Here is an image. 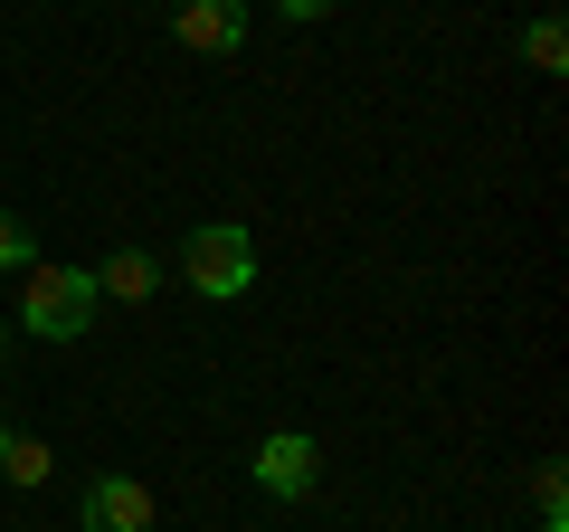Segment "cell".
<instances>
[{
    "label": "cell",
    "instance_id": "obj_1",
    "mask_svg": "<svg viewBox=\"0 0 569 532\" xmlns=\"http://www.w3.org/2000/svg\"><path fill=\"white\" fill-rule=\"evenodd\" d=\"M96 314H104V295H96L86 266H20V333H39V343H77Z\"/></svg>",
    "mask_w": 569,
    "mask_h": 532
},
{
    "label": "cell",
    "instance_id": "obj_2",
    "mask_svg": "<svg viewBox=\"0 0 569 532\" xmlns=\"http://www.w3.org/2000/svg\"><path fill=\"white\" fill-rule=\"evenodd\" d=\"M181 276H190V295L228 305V295L257 286V238H247V228H228V219L190 228V238H181Z\"/></svg>",
    "mask_w": 569,
    "mask_h": 532
},
{
    "label": "cell",
    "instance_id": "obj_3",
    "mask_svg": "<svg viewBox=\"0 0 569 532\" xmlns=\"http://www.w3.org/2000/svg\"><path fill=\"white\" fill-rule=\"evenodd\" d=\"M247 475H257L276 504H305V494L323 485V447H313V437H295V428H276L257 456H247Z\"/></svg>",
    "mask_w": 569,
    "mask_h": 532
},
{
    "label": "cell",
    "instance_id": "obj_4",
    "mask_svg": "<svg viewBox=\"0 0 569 532\" xmlns=\"http://www.w3.org/2000/svg\"><path fill=\"white\" fill-rule=\"evenodd\" d=\"M171 39L200 58H238L247 48V0H171Z\"/></svg>",
    "mask_w": 569,
    "mask_h": 532
},
{
    "label": "cell",
    "instance_id": "obj_5",
    "mask_svg": "<svg viewBox=\"0 0 569 532\" xmlns=\"http://www.w3.org/2000/svg\"><path fill=\"white\" fill-rule=\"evenodd\" d=\"M77 532H152V494L133 475H96L77 494Z\"/></svg>",
    "mask_w": 569,
    "mask_h": 532
},
{
    "label": "cell",
    "instance_id": "obj_6",
    "mask_svg": "<svg viewBox=\"0 0 569 532\" xmlns=\"http://www.w3.org/2000/svg\"><path fill=\"white\" fill-rule=\"evenodd\" d=\"M152 286H162V266L142 257V247H123V257H104V266H96V295H104V305H142Z\"/></svg>",
    "mask_w": 569,
    "mask_h": 532
},
{
    "label": "cell",
    "instance_id": "obj_7",
    "mask_svg": "<svg viewBox=\"0 0 569 532\" xmlns=\"http://www.w3.org/2000/svg\"><path fill=\"white\" fill-rule=\"evenodd\" d=\"M48 466H58V456H48L39 437H20V428H0V475H10V485H48Z\"/></svg>",
    "mask_w": 569,
    "mask_h": 532
},
{
    "label": "cell",
    "instance_id": "obj_8",
    "mask_svg": "<svg viewBox=\"0 0 569 532\" xmlns=\"http://www.w3.org/2000/svg\"><path fill=\"white\" fill-rule=\"evenodd\" d=\"M522 58L541 67V77H560V67H569V29H560V20H531V29H522Z\"/></svg>",
    "mask_w": 569,
    "mask_h": 532
},
{
    "label": "cell",
    "instance_id": "obj_9",
    "mask_svg": "<svg viewBox=\"0 0 569 532\" xmlns=\"http://www.w3.org/2000/svg\"><path fill=\"white\" fill-rule=\"evenodd\" d=\"M531 504H541V532H569V475L541 466V475H531Z\"/></svg>",
    "mask_w": 569,
    "mask_h": 532
},
{
    "label": "cell",
    "instance_id": "obj_10",
    "mask_svg": "<svg viewBox=\"0 0 569 532\" xmlns=\"http://www.w3.org/2000/svg\"><path fill=\"white\" fill-rule=\"evenodd\" d=\"M0 266H39V238H29L20 209H0Z\"/></svg>",
    "mask_w": 569,
    "mask_h": 532
},
{
    "label": "cell",
    "instance_id": "obj_11",
    "mask_svg": "<svg viewBox=\"0 0 569 532\" xmlns=\"http://www.w3.org/2000/svg\"><path fill=\"white\" fill-rule=\"evenodd\" d=\"M284 10H295V20H323V10H332V0H284Z\"/></svg>",
    "mask_w": 569,
    "mask_h": 532
},
{
    "label": "cell",
    "instance_id": "obj_12",
    "mask_svg": "<svg viewBox=\"0 0 569 532\" xmlns=\"http://www.w3.org/2000/svg\"><path fill=\"white\" fill-rule=\"evenodd\" d=\"M0 362H10V324H0Z\"/></svg>",
    "mask_w": 569,
    "mask_h": 532
}]
</instances>
